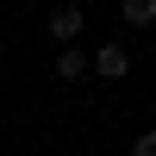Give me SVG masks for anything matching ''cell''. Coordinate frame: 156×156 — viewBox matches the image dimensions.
Segmentation results:
<instances>
[{
	"instance_id": "cell-5",
	"label": "cell",
	"mask_w": 156,
	"mask_h": 156,
	"mask_svg": "<svg viewBox=\"0 0 156 156\" xmlns=\"http://www.w3.org/2000/svg\"><path fill=\"white\" fill-rule=\"evenodd\" d=\"M131 156H156V131H137V144H131Z\"/></svg>"
},
{
	"instance_id": "cell-4",
	"label": "cell",
	"mask_w": 156,
	"mask_h": 156,
	"mask_svg": "<svg viewBox=\"0 0 156 156\" xmlns=\"http://www.w3.org/2000/svg\"><path fill=\"white\" fill-rule=\"evenodd\" d=\"M125 25H156V0H125Z\"/></svg>"
},
{
	"instance_id": "cell-1",
	"label": "cell",
	"mask_w": 156,
	"mask_h": 156,
	"mask_svg": "<svg viewBox=\"0 0 156 156\" xmlns=\"http://www.w3.org/2000/svg\"><path fill=\"white\" fill-rule=\"evenodd\" d=\"M87 69H100L106 81H125V75H131V50H125L119 37H112V44H100L94 56H87Z\"/></svg>"
},
{
	"instance_id": "cell-3",
	"label": "cell",
	"mask_w": 156,
	"mask_h": 156,
	"mask_svg": "<svg viewBox=\"0 0 156 156\" xmlns=\"http://www.w3.org/2000/svg\"><path fill=\"white\" fill-rule=\"evenodd\" d=\"M56 75L62 81H81L87 75V50H56Z\"/></svg>"
},
{
	"instance_id": "cell-2",
	"label": "cell",
	"mask_w": 156,
	"mask_h": 156,
	"mask_svg": "<svg viewBox=\"0 0 156 156\" xmlns=\"http://www.w3.org/2000/svg\"><path fill=\"white\" fill-rule=\"evenodd\" d=\"M81 25H87L81 6H50V37H56V44H75V37H81Z\"/></svg>"
}]
</instances>
